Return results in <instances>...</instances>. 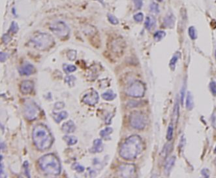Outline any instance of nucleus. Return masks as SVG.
Segmentation results:
<instances>
[{"label": "nucleus", "instance_id": "obj_1", "mask_svg": "<svg viewBox=\"0 0 216 178\" xmlns=\"http://www.w3.org/2000/svg\"><path fill=\"white\" fill-rule=\"evenodd\" d=\"M143 141L138 135H133L125 140L120 149V155L126 160L135 159L143 150Z\"/></svg>", "mask_w": 216, "mask_h": 178}, {"label": "nucleus", "instance_id": "obj_2", "mask_svg": "<svg viewBox=\"0 0 216 178\" xmlns=\"http://www.w3.org/2000/svg\"><path fill=\"white\" fill-rule=\"evenodd\" d=\"M32 139L35 146L39 151L47 150L52 145L54 141L50 130L43 124L37 125L33 128Z\"/></svg>", "mask_w": 216, "mask_h": 178}, {"label": "nucleus", "instance_id": "obj_3", "mask_svg": "<svg viewBox=\"0 0 216 178\" xmlns=\"http://www.w3.org/2000/svg\"><path fill=\"white\" fill-rule=\"evenodd\" d=\"M38 165L44 173L57 176L61 172L60 162L56 155L47 154L41 157L38 160Z\"/></svg>", "mask_w": 216, "mask_h": 178}, {"label": "nucleus", "instance_id": "obj_4", "mask_svg": "<svg viewBox=\"0 0 216 178\" xmlns=\"http://www.w3.org/2000/svg\"><path fill=\"white\" fill-rule=\"evenodd\" d=\"M30 43L37 50L47 51L53 46L54 40L49 34L37 31L31 37Z\"/></svg>", "mask_w": 216, "mask_h": 178}, {"label": "nucleus", "instance_id": "obj_5", "mask_svg": "<svg viewBox=\"0 0 216 178\" xmlns=\"http://www.w3.org/2000/svg\"><path fill=\"white\" fill-rule=\"evenodd\" d=\"M50 30L52 33L60 39H66L70 34V29L65 22L56 21L50 25Z\"/></svg>", "mask_w": 216, "mask_h": 178}, {"label": "nucleus", "instance_id": "obj_6", "mask_svg": "<svg viewBox=\"0 0 216 178\" xmlns=\"http://www.w3.org/2000/svg\"><path fill=\"white\" fill-rule=\"evenodd\" d=\"M23 111L25 118L31 121L35 120L39 115L40 109L36 103L31 100H28L24 103Z\"/></svg>", "mask_w": 216, "mask_h": 178}, {"label": "nucleus", "instance_id": "obj_7", "mask_svg": "<svg viewBox=\"0 0 216 178\" xmlns=\"http://www.w3.org/2000/svg\"><path fill=\"white\" fill-rule=\"evenodd\" d=\"M129 124L137 130H143L147 124V117L146 115L140 111H134L129 116Z\"/></svg>", "mask_w": 216, "mask_h": 178}, {"label": "nucleus", "instance_id": "obj_8", "mask_svg": "<svg viewBox=\"0 0 216 178\" xmlns=\"http://www.w3.org/2000/svg\"><path fill=\"white\" fill-rule=\"evenodd\" d=\"M146 88L140 81H136L129 86L125 90V93L129 96L133 98H141L144 95Z\"/></svg>", "mask_w": 216, "mask_h": 178}, {"label": "nucleus", "instance_id": "obj_9", "mask_svg": "<svg viewBox=\"0 0 216 178\" xmlns=\"http://www.w3.org/2000/svg\"><path fill=\"white\" fill-rule=\"evenodd\" d=\"M118 176L121 177L129 178L133 177L136 173V168L133 164H121L118 169Z\"/></svg>", "mask_w": 216, "mask_h": 178}, {"label": "nucleus", "instance_id": "obj_10", "mask_svg": "<svg viewBox=\"0 0 216 178\" xmlns=\"http://www.w3.org/2000/svg\"><path fill=\"white\" fill-rule=\"evenodd\" d=\"M83 102L88 105H95L99 101V94L95 90H92L91 92L86 94L82 98Z\"/></svg>", "mask_w": 216, "mask_h": 178}, {"label": "nucleus", "instance_id": "obj_11", "mask_svg": "<svg viewBox=\"0 0 216 178\" xmlns=\"http://www.w3.org/2000/svg\"><path fill=\"white\" fill-rule=\"evenodd\" d=\"M34 88L33 83L30 80H25L20 85V90L24 94H28L33 91Z\"/></svg>", "mask_w": 216, "mask_h": 178}, {"label": "nucleus", "instance_id": "obj_12", "mask_svg": "<svg viewBox=\"0 0 216 178\" xmlns=\"http://www.w3.org/2000/svg\"><path fill=\"white\" fill-rule=\"evenodd\" d=\"M19 72L22 75H30L35 72L34 66L31 64H25L19 69Z\"/></svg>", "mask_w": 216, "mask_h": 178}, {"label": "nucleus", "instance_id": "obj_13", "mask_svg": "<svg viewBox=\"0 0 216 178\" xmlns=\"http://www.w3.org/2000/svg\"><path fill=\"white\" fill-rule=\"evenodd\" d=\"M176 21L175 17L174 15L171 12H170L168 15H167L166 17L164 18V22H163V26L165 28H171L174 26Z\"/></svg>", "mask_w": 216, "mask_h": 178}, {"label": "nucleus", "instance_id": "obj_14", "mask_svg": "<svg viewBox=\"0 0 216 178\" xmlns=\"http://www.w3.org/2000/svg\"><path fill=\"white\" fill-rule=\"evenodd\" d=\"M62 130L67 134L72 133L75 130V125L74 123V122L72 121H68L65 122L62 125Z\"/></svg>", "mask_w": 216, "mask_h": 178}, {"label": "nucleus", "instance_id": "obj_15", "mask_svg": "<svg viewBox=\"0 0 216 178\" xmlns=\"http://www.w3.org/2000/svg\"><path fill=\"white\" fill-rule=\"evenodd\" d=\"M175 160H176V157L175 156L169 157L168 159L167 160L165 165V172L166 175H169L170 174V171L172 170L174 166V164H175Z\"/></svg>", "mask_w": 216, "mask_h": 178}, {"label": "nucleus", "instance_id": "obj_16", "mask_svg": "<svg viewBox=\"0 0 216 178\" xmlns=\"http://www.w3.org/2000/svg\"><path fill=\"white\" fill-rule=\"evenodd\" d=\"M156 18L152 17V16H148L146 17V21H145L144 25L148 30H151V29H153L156 26Z\"/></svg>", "mask_w": 216, "mask_h": 178}, {"label": "nucleus", "instance_id": "obj_17", "mask_svg": "<svg viewBox=\"0 0 216 178\" xmlns=\"http://www.w3.org/2000/svg\"><path fill=\"white\" fill-rule=\"evenodd\" d=\"M103 149V142L100 139H97L93 141V147L91 149V151L93 153H100Z\"/></svg>", "mask_w": 216, "mask_h": 178}, {"label": "nucleus", "instance_id": "obj_18", "mask_svg": "<svg viewBox=\"0 0 216 178\" xmlns=\"http://www.w3.org/2000/svg\"><path fill=\"white\" fill-rule=\"evenodd\" d=\"M53 118L56 122H60L62 121L65 119L67 116H68V113L66 111H61L60 113H53Z\"/></svg>", "mask_w": 216, "mask_h": 178}, {"label": "nucleus", "instance_id": "obj_19", "mask_svg": "<svg viewBox=\"0 0 216 178\" xmlns=\"http://www.w3.org/2000/svg\"><path fill=\"white\" fill-rule=\"evenodd\" d=\"M193 105H194V103H193V95L191 92H189L186 98V108L189 111H191L193 108Z\"/></svg>", "mask_w": 216, "mask_h": 178}, {"label": "nucleus", "instance_id": "obj_20", "mask_svg": "<svg viewBox=\"0 0 216 178\" xmlns=\"http://www.w3.org/2000/svg\"><path fill=\"white\" fill-rule=\"evenodd\" d=\"M102 97H103V98L105 100H107V101H111V100H114L116 97V94L112 92V90H109V91L103 93L102 94Z\"/></svg>", "mask_w": 216, "mask_h": 178}, {"label": "nucleus", "instance_id": "obj_21", "mask_svg": "<svg viewBox=\"0 0 216 178\" xmlns=\"http://www.w3.org/2000/svg\"><path fill=\"white\" fill-rule=\"evenodd\" d=\"M180 56V53H179V52H177V53H175V55L172 56L171 60H170L169 65H170V68H171L172 70H175L176 64L177 62H178Z\"/></svg>", "mask_w": 216, "mask_h": 178}, {"label": "nucleus", "instance_id": "obj_22", "mask_svg": "<svg viewBox=\"0 0 216 178\" xmlns=\"http://www.w3.org/2000/svg\"><path fill=\"white\" fill-rule=\"evenodd\" d=\"M63 140L65 141L67 145H73L76 144L77 138L73 136H65L63 137Z\"/></svg>", "mask_w": 216, "mask_h": 178}, {"label": "nucleus", "instance_id": "obj_23", "mask_svg": "<svg viewBox=\"0 0 216 178\" xmlns=\"http://www.w3.org/2000/svg\"><path fill=\"white\" fill-rule=\"evenodd\" d=\"M166 33L164 31H157L154 34L153 37L156 41H159L165 37Z\"/></svg>", "mask_w": 216, "mask_h": 178}, {"label": "nucleus", "instance_id": "obj_24", "mask_svg": "<svg viewBox=\"0 0 216 178\" xmlns=\"http://www.w3.org/2000/svg\"><path fill=\"white\" fill-rule=\"evenodd\" d=\"M112 132V128L111 127H107L101 131V132H100V135H101V136L103 138L106 139L110 136Z\"/></svg>", "mask_w": 216, "mask_h": 178}, {"label": "nucleus", "instance_id": "obj_25", "mask_svg": "<svg viewBox=\"0 0 216 178\" xmlns=\"http://www.w3.org/2000/svg\"><path fill=\"white\" fill-rule=\"evenodd\" d=\"M63 69L67 73H71V72H75V71L76 70V66H73V65H69V64H63Z\"/></svg>", "mask_w": 216, "mask_h": 178}, {"label": "nucleus", "instance_id": "obj_26", "mask_svg": "<svg viewBox=\"0 0 216 178\" xmlns=\"http://www.w3.org/2000/svg\"><path fill=\"white\" fill-rule=\"evenodd\" d=\"M173 134H174L173 125L170 124L168 127V130H167V139L169 141H170L172 139Z\"/></svg>", "mask_w": 216, "mask_h": 178}, {"label": "nucleus", "instance_id": "obj_27", "mask_svg": "<svg viewBox=\"0 0 216 178\" xmlns=\"http://www.w3.org/2000/svg\"><path fill=\"white\" fill-rule=\"evenodd\" d=\"M188 34L191 40H195L197 37V34H196V29L194 26H191L189 28Z\"/></svg>", "mask_w": 216, "mask_h": 178}, {"label": "nucleus", "instance_id": "obj_28", "mask_svg": "<svg viewBox=\"0 0 216 178\" xmlns=\"http://www.w3.org/2000/svg\"><path fill=\"white\" fill-rule=\"evenodd\" d=\"M150 10L151 12H153L155 14H158L159 12V5L156 3H151L150 6Z\"/></svg>", "mask_w": 216, "mask_h": 178}, {"label": "nucleus", "instance_id": "obj_29", "mask_svg": "<svg viewBox=\"0 0 216 178\" xmlns=\"http://www.w3.org/2000/svg\"><path fill=\"white\" fill-rule=\"evenodd\" d=\"M65 83L68 85L69 86H73L75 85V77L72 75H69L65 77Z\"/></svg>", "mask_w": 216, "mask_h": 178}, {"label": "nucleus", "instance_id": "obj_30", "mask_svg": "<svg viewBox=\"0 0 216 178\" xmlns=\"http://www.w3.org/2000/svg\"><path fill=\"white\" fill-rule=\"evenodd\" d=\"M108 21L110 22L111 24H114V25H117L119 23L118 18L116 17H114L113 15L108 14Z\"/></svg>", "mask_w": 216, "mask_h": 178}, {"label": "nucleus", "instance_id": "obj_31", "mask_svg": "<svg viewBox=\"0 0 216 178\" xmlns=\"http://www.w3.org/2000/svg\"><path fill=\"white\" fill-rule=\"evenodd\" d=\"M134 20L137 22H141L143 21L144 18V15L143 12H138V13L135 14L133 17Z\"/></svg>", "mask_w": 216, "mask_h": 178}, {"label": "nucleus", "instance_id": "obj_32", "mask_svg": "<svg viewBox=\"0 0 216 178\" xmlns=\"http://www.w3.org/2000/svg\"><path fill=\"white\" fill-rule=\"evenodd\" d=\"M18 31V24L16 23L15 22H12L10 28V31H11L12 34H16L17 33Z\"/></svg>", "mask_w": 216, "mask_h": 178}, {"label": "nucleus", "instance_id": "obj_33", "mask_svg": "<svg viewBox=\"0 0 216 178\" xmlns=\"http://www.w3.org/2000/svg\"><path fill=\"white\" fill-rule=\"evenodd\" d=\"M135 7L137 9H140L143 7V0H133Z\"/></svg>", "mask_w": 216, "mask_h": 178}, {"label": "nucleus", "instance_id": "obj_34", "mask_svg": "<svg viewBox=\"0 0 216 178\" xmlns=\"http://www.w3.org/2000/svg\"><path fill=\"white\" fill-rule=\"evenodd\" d=\"M174 115L176 116V121H177V119L178 118V115H179V105H178V102L177 101L176 102V104L175 106V110H174Z\"/></svg>", "mask_w": 216, "mask_h": 178}, {"label": "nucleus", "instance_id": "obj_35", "mask_svg": "<svg viewBox=\"0 0 216 178\" xmlns=\"http://www.w3.org/2000/svg\"><path fill=\"white\" fill-rule=\"evenodd\" d=\"M73 166H74V169L76 170L78 172H83V171H84V168L82 166H81V165H80L77 163L74 164Z\"/></svg>", "mask_w": 216, "mask_h": 178}, {"label": "nucleus", "instance_id": "obj_36", "mask_svg": "<svg viewBox=\"0 0 216 178\" xmlns=\"http://www.w3.org/2000/svg\"><path fill=\"white\" fill-rule=\"evenodd\" d=\"M76 55V51H70L69 52V53L67 54V56H68L69 58L71 60H73L75 59Z\"/></svg>", "mask_w": 216, "mask_h": 178}, {"label": "nucleus", "instance_id": "obj_37", "mask_svg": "<svg viewBox=\"0 0 216 178\" xmlns=\"http://www.w3.org/2000/svg\"><path fill=\"white\" fill-rule=\"evenodd\" d=\"M209 87H210L212 92L214 94H216V83L215 82H211L210 85H209Z\"/></svg>", "mask_w": 216, "mask_h": 178}, {"label": "nucleus", "instance_id": "obj_38", "mask_svg": "<svg viewBox=\"0 0 216 178\" xmlns=\"http://www.w3.org/2000/svg\"><path fill=\"white\" fill-rule=\"evenodd\" d=\"M2 40L4 42V43H7L8 42L11 40V37L9 34H5L2 37Z\"/></svg>", "mask_w": 216, "mask_h": 178}, {"label": "nucleus", "instance_id": "obj_39", "mask_svg": "<svg viewBox=\"0 0 216 178\" xmlns=\"http://www.w3.org/2000/svg\"><path fill=\"white\" fill-rule=\"evenodd\" d=\"M6 59H7V54L4 53H0V60H1V62H4Z\"/></svg>", "mask_w": 216, "mask_h": 178}, {"label": "nucleus", "instance_id": "obj_40", "mask_svg": "<svg viewBox=\"0 0 216 178\" xmlns=\"http://www.w3.org/2000/svg\"><path fill=\"white\" fill-rule=\"evenodd\" d=\"M201 174L202 176L205 177H209V171L207 169H203L201 171Z\"/></svg>", "mask_w": 216, "mask_h": 178}, {"label": "nucleus", "instance_id": "obj_41", "mask_svg": "<svg viewBox=\"0 0 216 178\" xmlns=\"http://www.w3.org/2000/svg\"><path fill=\"white\" fill-rule=\"evenodd\" d=\"M24 166L25 167L24 169H25V174H26V176H28V177H30V175L29 174V171H28V162L25 161L24 164Z\"/></svg>", "mask_w": 216, "mask_h": 178}, {"label": "nucleus", "instance_id": "obj_42", "mask_svg": "<svg viewBox=\"0 0 216 178\" xmlns=\"http://www.w3.org/2000/svg\"><path fill=\"white\" fill-rule=\"evenodd\" d=\"M97 1H99V2H101V3H102V4L103 3V0H97Z\"/></svg>", "mask_w": 216, "mask_h": 178}, {"label": "nucleus", "instance_id": "obj_43", "mask_svg": "<svg viewBox=\"0 0 216 178\" xmlns=\"http://www.w3.org/2000/svg\"><path fill=\"white\" fill-rule=\"evenodd\" d=\"M156 1H159V2H161V1H163V0H156Z\"/></svg>", "mask_w": 216, "mask_h": 178}, {"label": "nucleus", "instance_id": "obj_44", "mask_svg": "<svg viewBox=\"0 0 216 178\" xmlns=\"http://www.w3.org/2000/svg\"><path fill=\"white\" fill-rule=\"evenodd\" d=\"M214 152L216 153V146H215V149H214Z\"/></svg>", "mask_w": 216, "mask_h": 178}, {"label": "nucleus", "instance_id": "obj_45", "mask_svg": "<svg viewBox=\"0 0 216 178\" xmlns=\"http://www.w3.org/2000/svg\"><path fill=\"white\" fill-rule=\"evenodd\" d=\"M215 166H216V158H215Z\"/></svg>", "mask_w": 216, "mask_h": 178}, {"label": "nucleus", "instance_id": "obj_46", "mask_svg": "<svg viewBox=\"0 0 216 178\" xmlns=\"http://www.w3.org/2000/svg\"><path fill=\"white\" fill-rule=\"evenodd\" d=\"M215 58H216V51H215Z\"/></svg>", "mask_w": 216, "mask_h": 178}]
</instances>
